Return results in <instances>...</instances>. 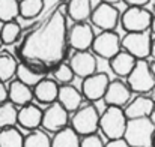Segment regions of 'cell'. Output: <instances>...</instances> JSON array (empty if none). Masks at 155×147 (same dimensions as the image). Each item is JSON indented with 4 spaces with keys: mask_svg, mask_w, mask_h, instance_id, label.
<instances>
[{
    "mask_svg": "<svg viewBox=\"0 0 155 147\" xmlns=\"http://www.w3.org/2000/svg\"><path fill=\"white\" fill-rule=\"evenodd\" d=\"M65 3H59L24 36L18 47L21 62L45 72L65 62L68 53V23Z\"/></svg>",
    "mask_w": 155,
    "mask_h": 147,
    "instance_id": "1",
    "label": "cell"
},
{
    "mask_svg": "<svg viewBox=\"0 0 155 147\" xmlns=\"http://www.w3.org/2000/svg\"><path fill=\"white\" fill-rule=\"evenodd\" d=\"M155 137V123L151 117L128 119L124 140L130 147H152Z\"/></svg>",
    "mask_w": 155,
    "mask_h": 147,
    "instance_id": "2",
    "label": "cell"
},
{
    "mask_svg": "<svg viewBox=\"0 0 155 147\" xmlns=\"http://www.w3.org/2000/svg\"><path fill=\"white\" fill-rule=\"evenodd\" d=\"M71 128L80 135H91L97 134L100 129V113L94 104L81 105L77 111H74L71 117Z\"/></svg>",
    "mask_w": 155,
    "mask_h": 147,
    "instance_id": "3",
    "label": "cell"
},
{
    "mask_svg": "<svg viewBox=\"0 0 155 147\" xmlns=\"http://www.w3.org/2000/svg\"><path fill=\"white\" fill-rule=\"evenodd\" d=\"M127 122L128 119L120 107H107L103 114H100V129L108 140L122 138Z\"/></svg>",
    "mask_w": 155,
    "mask_h": 147,
    "instance_id": "4",
    "label": "cell"
},
{
    "mask_svg": "<svg viewBox=\"0 0 155 147\" xmlns=\"http://www.w3.org/2000/svg\"><path fill=\"white\" fill-rule=\"evenodd\" d=\"M127 84L131 92H136L140 95L151 92V89L155 86V78L151 72L149 63L146 60H137L136 66L127 77Z\"/></svg>",
    "mask_w": 155,
    "mask_h": 147,
    "instance_id": "5",
    "label": "cell"
},
{
    "mask_svg": "<svg viewBox=\"0 0 155 147\" xmlns=\"http://www.w3.org/2000/svg\"><path fill=\"white\" fill-rule=\"evenodd\" d=\"M151 44H152V35L149 33V30L127 33L120 39L122 50L130 53L137 60H146L149 57V54H151Z\"/></svg>",
    "mask_w": 155,
    "mask_h": 147,
    "instance_id": "6",
    "label": "cell"
},
{
    "mask_svg": "<svg viewBox=\"0 0 155 147\" xmlns=\"http://www.w3.org/2000/svg\"><path fill=\"white\" fill-rule=\"evenodd\" d=\"M152 20L151 11L146 8H136V6H128L127 11L120 15V26L127 33H134V32H146L149 30V24Z\"/></svg>",
    "mask_w": 155,
    "mask_h": 147,
    "instance_id": "7",
    "label": "cell"
},
{
    "mask_svg": "<svg viewBox=\"0 0 155 147\" xmlns=\"http://www.w3.org/2000/svg\"><path fill=\"white\" fill-rule=\"evenodd\" d=\"M91 50L95 56L110 60L113 56H116L122 50L120 38L114 30H104L101 33L95 35Z\"/></svg>",
    "mask_w": 155,
    "mask_h": 147,
    "instance_id": "8",
    "label": "cell"
},
{
    "mask_svg": "<svg viewBox=\"0 0 155 147\" xmlns=\"http://www.w3.org/2000/svg\"><path fill=\"white\" fill-rule=\"evenodd\" d=\"M91 23L101 29V32L104 30H114L119 24V20H120V12L119 9L114 6V5H108V3H104L101 2L100 5H97L94 9H92V14H91Z\"/></svg>",
    "mask_w": 155,
    "mask_h": 147,
    "instance_id": "9",
    "label": "cell"
},
{
    "mask_svg": "<svg viewBox=\"0 0 155 147\" xmlns=\"http://www.w3.org/2000/svg\"><path fill=\"white\" fill-rule=\"evenodd\" d=\"M69 123V113L56 101L50 104L44 111H42V122L41 126L45 131L57 132L63 128H66Z\"/></svg>",
    "mask_w": 155,
    "mask_h": 147,
    "instance_id": "10",
    "label": "cell"
},
{
    "mask_svg": "<svg viewBox=\"0 0 155 147\" xmlns=\"http://www.w3.org/2000/svg\"><path fill=\"white\" fill-rule=\"evenodd\" d=\"M94 29L91 24L84 23H74L71 29H68V45L75 51H87L94 42Z\"/></svg>",
    "mask_w": 155,
    "mask_h": 147,
    "instance_id": "11",
    "label": "cell"
},
{
    "mask_svg": "<svg viewBox=\"0 0 155 147\" xmlns=\"http://www.w3.org/2000/svg\"><path fill=\"white\" fill-rule=\"evenodd\" d=\"M108 83H110L108 75L104 72H95V74L83 78V83H81L83 98H86L91 102H97V101L103 99Z\"/></svg>",
    "mask_w": 155,
    "mask_h": 147,
    "instance_id": "12",
    "label": "cell"
},
{
    "mask_svg": "<svg viewBox=\"0 0 155 147\" xmlns=\"http://www.w3.org/2000/svg\"><path fill=\"white\" fill-rule=\"evenodd\" d=\"M69 66L75 77L86 78L97 72V57L92 51H75L69 59Z\"/></svg>",
    "mask_w": 155,
    "mask_h": 147,
    "instance_id": "13",
    "label": "cell"
},
{
    "mask_svg": "<svg viewBox=\"0 0 155 147\" xmlns=\"http://www.w3.org/2000/svg\"><path fill=\"white\" fill-rule=\"evenodd\" d=\"M104 102L107 107H125L130 99H131V90L127 83L120 80H113L108 83L105 95H104Z\"/></svg>",
    "mask_w": 155,
    "mask_h": 147,
    "instance_id": "14",
    "label": "cell"
},
{
    "mask_svg": "<svg viewBox=\"0 0 155 147\" xmlns=\"http://www.w3.org/2000/svg\"><path fill=\"white\" fill-rule=\"evenodd\" d=\"M42 122V110L38 105H33L32 102L20 107L18 110V116H17V123L29 131H35L41 126Z\"/></svg>",
    "mask_w": 155,
    "mask_h": 147,
    "instance_id": "15",
    "label": "cell"
},
{
    "mask_svg": "<svg viewBox=\"0 0 155 147\" xmlns=\"http://www.w3.org/2000/svg\"><path fill=\"white\" fill-rule=\"evenodd\" d=\"M154 102L149 96L140 95L133 101H130L125 108L124 113L127 116V119H139V117H151L154 113Z\"/></svg>",
    "mask_w": 155,
    "mask_h": 147,
    "instance_id": "16",
    "label": "cell"
},
{
    "mask_svg": "<svg viewBox=\"0 0 155 147\" xmlns=\"http://www.w3.org/2000/svg\"><path fill=\"white\" fill-rule=\"evenodd\" d=\"M57 102L68 111L74 113L81 107L83 95L78 89H75L71 84H62L59 86V93H57Z\"/></svg>",
    "mask_w": 155,
    "mask_h": 147,
    "instance_id": "17",
    "label": "cell"
},
{
    "mask_svg": "<svg viewBox=\"0 0 155 147\" xmlns=\"http://www.w3.org/2000/svg\"><path fill=\"white\" fill-rule=\"evenodd\" d=\"M32 90H33V98L36 99L39 104L50 105V104L57 101L59 86H57V81H54L51 78H47V77H45V78L41 80Z\"/></svg>",
    "mask_w": 155,
    "mask_h": 147,
    "instance_id": "18",
    "label": "cell"
},
{
    "mask_svg": "<svg viewBox=\"0 0 155 147\" xmlns=\"http://www.w3.org/2000/svg\"><path fill=\"white\" fill-rule=\"evenodd\" d=\"M47 74L48 72H45V71H42V69H39L36 66H32V65H27V63L21 62L17 66L15 77H17L18 81H21L23 84H26V86L33 89L41 80H44L47 77Z\"/></svg>",
    "mask_w": 155,
    "mask_h": 147,
    "instance_id": "19",
    "label": "cell"
},
{
    "mask_svg": "<svg viewBox=\"0 0 155 147\" xmlns=\"http://www.w3.org/2000/svg\"><path fill=\"white\" fill-rule=\"evenodd\" d=\"M8 101L12 102L15 107H24L33 101V90L18 80L11 81L8 87Z\"/></svg>",
    "mask_w": 155,
    "mask_h": 147,
    "instance_id": "20",
    "label": "cell"
},
{
    "mask_svg": "<svg viewBox=\"0 0 155 147\" xmlns=\"http://www.w3.org/2000/svg\"><path fill=\"white\" fill-rule=\"evenodd\" d=\"M137 63V59L133 57L130 53L120 50L116 56H113L110 60H108V65H110V69L117 75V77H128L130 72L133 71V68L136 66Z\"/></svg>",
    "mask_w": 155,
    "mask_h": 147,
    "instance_id": "21",
    "label": "cell"
},
{
    "mask_svg": "<svg viewBox=\"0 0 155 147\" xmlns=\"http://www.w3.org/2000/svg\"><path fill=\"white\" fill-rule=\"evenodd\" d=\"M66 17H69L74 23H84L91 18L92 14V2L91 0H69L65 3Z\"/></svg>",
    "mask_w": 155,
    "mask_h": 147,
    "instance_id": "22",
    "label": "cell"
},
{
    "mask_svg": "<svg viewBox=\"0 0 155 147\" xmlns=\"http://www.w3.org/2000/svg\"><path fill=\"white\" fill-rule=\"evenodd\" d=\"M80 135L71 128L66 126L54 132L51 138V147H80Z\"/></svg>",
    "mask_w": 155,
    "mask_h": 147,
    "instance_id": "23",
    "label": "cell"
},
{
    "mask_svg": "<svg viewBox=\"0 0 155 147\" xmlns=\"http://www.w3.org/2000/svg\"><path fill=\"white\" fill-rule=\"evenodd\" d=\"M18 62L9 53H0V83H6L15 77Z\"/></svg>",
    "mask_w": 155,
    "mask_h": 147,
    "instance_id": "24",
    "label": "cell"
},
{
    "mask_svg": "<svg viewBox=\"0 0 155 147\" xmlns=\"http://www.w3.org/2000/svg\"><path fill=\"white\" fill-rule=\"evenodd\" d=\"M23 144L24 135L15 126L0 129V147H23Z\"/></svg>",
    "mask_w": 155,
    "mask_h": 147,
    "instance_id": "25",
    "label": "cell"
},
{
    "mask_svg": "<svg viewBox=\"0 0 155 147\" xmlns=\"http://www.w3.org/2000/svg\"><path fill=\"white\" fill-rule=\"evenodd\" d=\"M17 116H18V110L12 102L6 101V102L0 104V129L15 126L17 125Z\"/></svg>",
    "mask_w": 155,
    "mask_h": 147,
    "instance_id": "26",
    "label": "cell"
},
{
    "mask_svg": "<svg viewBox=\"0 0 155 147\" xmlns=\"http://www.w3.org/2000/svg\"><path fill=\"white\" fill-rule=\"evenodd\" d=\"M20 36H21V26L17 21L3 23V26L0 29V38H2V42L5 45L15 44L20 39Z\"/></svg>",
    "mask_w": 155,
    "mask_h": 147,
    "instance_id": "27",
    "label": "cell"
},
{
    "mask_svg": "<svg viewBox=\"0 0 155 147\" xmlns=\"http://www.w3.org/2000/svg\"><path fill=\"white\" fill-rule=\"evenodd\" d=\"M20 17V0H0V21H15Z\"/></svg>",
    "mask_w": 155,
    "mask_h": 147,
    "instance_id": "28",
    "label": "cell"
},
{
    "mask_svg": "<svg viewBox=\"0 0 155 147\" xmlns=\"http://www.w3.org/2000/svg\"><path fill=\"white\" fill-rule=\"evenodd\" d=\"M23 147H51V138L41 129L30 131L29 135L24 137Z\"/></svg>",
    "mask_w": 155,
    "mask_h": 147,
    "instance_id": "29",
    "label": "cell"
},
{
    "mask_svg": "<svg viewBox=\"0 0 155 147\" xmlns=\"http://www.w3.org/2000/svg\"><path fill=\"white\" fill-rule=\"evenodd\" d=\"M51 74H53V80L54 81H59L62 84H71V81L74 80V72L69 66V63H59L57 66H54L51 69Z\"/></svg>",
    "mask_w": 155,
    "mask_h": 147,
    "instance_id": "30",
    "label": "cell"
},
{
    "mask_svg": "<svg viewBox=\"0 0 155 147\" xmlns=\"http://www.w3.org/2000/svg\"><path fill=\"white\" fill-rule=\"evenodd\" d=\"M80 147H104V141L98 134H91L80 138Z\"/></svg>",
    "mask_w": 155,
    "mask_h": 147,
    "instance_id": "31",
    "label": "cell"
},
{
    "mask_svg": "<svg viewBox=\"0 0 155 147\" xmlns=\"http://www.w3.org/2000/svg\"><path fill=\"white\" fill-rule=\"evenodd\" d=\"M104 147H130L127 144V141L124 138H117V140H108L107 144H104Z\"/></svg>",
    "mask_w": 155,
    "mask_h": 147,
    "instance_id": "32",
    "label": "cell"
},
{
    "mask_svg": "<svg viewBox=\"0 0 155 147\" xmlns=\"http://www.w3.org/2000/svg\"><path fill=\"white\" fill-rule=\"evenodd\" d=\"M127 6H136V8H145L151 0H122Z\"/></svg>",
    "mask_w": 155,
    "mask_h": 147,
    "instance_id": "33",
    "label": "cell"
},
{
    "mask_svg": "<svg viewBox=\"0 0 155 147\" xmlns=\"http://www.w3.org/2000/svg\"><path fill=\"white\" fill-rule=\"evenodd\" d=\"M8 101V87L5 86V83H0V104Z\"/></svg>",
    "mask_w": 155,
    "mask_h": 147,
    "instance_id": "34",
    "label": "cell"
},
{
    "mask_svg": "<svg viewBox=\"0 0 155 147\" xmlns=\"http://www.w3.org/2000/svg\"><path fill=\"white\" fill-rule=\"evenodd\" d=\"M149 33L155 36V17H152V20H151V24H149Z\"/></svg>",
    "mask_w": 155,
    "mask_h": 147,
    "instance_id": "35",
    "label": "cell"
},
{
    "mask_svg": "<svg viewBox=\"0 0 155 147\" xmlns=\"http://www.w3.org/2000/svg\"><path fill=\"white\" fill-rule=\"evenodd\" d=\"M149 56L155 59V39H152V44H151V54H149Z\"/></svg>",
    "mask_w": 155,
    "mask_h": 147,
    "instance_id": "36",
    "label": "cell"
},
{
    "mask_svg": "<svg viewBox=\"0 0 155 147\" xmlns=\"http://www.w3.org/2000/svg\"><path fill=\"white\" fill-rule=\"evenodd\" d=\"M149 98L152 99V102L155 104V86L152 87V89H151V92H149Z\"/></svg>",
    "mask_w": 155,
    "mask_h": 147,
    "instance_id": "37",
    "label": "cell"
},
{
    "mask_svg": "<svg viewBox=\"0 0 155 147\" xmlns=\"http://www.w3.org/2000/svg\"><path fill=\"white\" fill-rule=\"evenodd\" d=\"M104 3H108V5H117L119 2H122V0H101Z\"/></svg>",
    "mask_w": 155,
    "mask_h": 147,
    "instance_id": "38",
    "label": "cell"
},
{
    "mask_svg": "<svg viewBox=\"0 0 155 147\" xmlns=\"http://www.w3.org/2000/svg\"><path fill=\"white\" fill-rule=\"evenodd\" d=\"M149 68H151V72H152V75H154V78H155V62L149 63Z\"/></svg>",
    "mask_w": 155,
    "mask_h": 147,
    "instance_id": "39",
    "label": "cell"
},
{
    "mask_svg": "<svg viewBox=\"0 0 155 147\" xmlns=\"http://www.w3.org/2000/svg\"><path fill=\"white\" fill-rule=\"evenodd\" d=\"M2 45H3V42H2V38H0V48H2Z\"/></svg>",
    "mask_w": 155,
    "mask_h": 147,
    "instance_id": "40",
    "label": "cell"
},
{
    "mask_svg": "<svg viewBox=\"0 0 155 147\" xmlns=\"http://www.w3.org/2000/svg\"><path fill=\"white\" fill-rule=\"evenodd\" d=\"M152 147H155V137H154V146H152Z\"/></svg>",
    "mask_w": 155,
    "mask_h": 147,
    "instance_id": "41",
    "label": "cell"
},
{
    "mask_svg": "<svg viewBox=\"0 0 155 147\" xmlns=\"http://www.w3.org/2000/svg\"><path fill=\"white\" fill-rule=\"evenodd\" d=\"M152 114H155V105H154V113H152Z\"/></svg>",
    "mask_w": 155,
    "mask_h": 147,
    "instance_id": "42",
    "label": "cell"
},
{
    "mask_svg": "<svg viewBox=\"0 0 155 147\" xmlns=\"http://www.w3.org/2000/svg\"><path fill=\"white\" fill-rule=\"evenodd\" d=\"M154 6H155V0H154Z\"/></svg>",
    "mask_w": 155,
    "mask_h": 147,
    "instance_id": "43",
    "label": "cell"
}]
</instances>
